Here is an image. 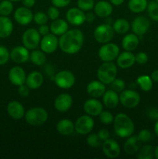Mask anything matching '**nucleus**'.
Returning a JSON list of instances; mask_svg holds the SVG:
<instances>
[{
	"instance_id": "56",
	"label": "nucleus",
	"mask_w": 158,
	"mask_h": 159,
	"mask_svg": "<svg viewBox=\"0 0 158 159\" xmlns=\"http://www.w3.org/2000/svg\"><path fill=\"white\" fill-rule=\"evenodd\" d=\"M154 132L156 136L158 137V120H156V122L154 124Z\"/></svg>"
},
{
	"instance_id": "17",
	"label": "nucleus",
	"mask_w": 158,
	"mask_h": 159,
	"mask_svg": "<svg viewBox=\"0 0 158 159\" xmlns=\"http://www.w3.org/2000/svg\"><path fill=\"white\" fill-rule=\"evenodd\" d=\"M102 152H103L104 155L108 158H116L120 154V146L115 140L108 138L103 142Z\"/></svg>"
},
{
	"instance_id": "11",
	"label": "nucleus",
	"mask_w": 158,
	"mask_h": 159,
	"mask_svg": "<svg viewBox=\"0 0 158 159\" xmlns=\"http://www.w3.org/2000/svg\"><path fill=\"white\" fill-rule=\"evenodd\" d=\"M41 51L45 54H52L59 47V39L53 34H48L43 36L40 43Z\"/></svg>"
},
{
	"instance_id": "39",
	"label": "nucleus",
	"mask_w": 158,
	"mask_h": 159,
	"mask_svg": "<svg viewBox=\"0 0 158 159\" xmlns=\"http://www.w3.org/2000/svg\"><path fill=\"white\" fill-rule=\"evenodd\" d=\"M99 120L103 124L108 125V124H111L113 123L114 116L111 112L108 111V110H104V111L102 110V113L99 114Z\"/></svg>"
},
{
	"instance_id": "4",
	"label": "nucleus",
	"mask_w": 158,
	"mask_h": 159,
	"mask_svg": "<svg viewBox=\"0 0 158 159\" xmlns=\"http://www.w3.org/2000/svg\"><path fill=\"white\" fill-rule=\"evenodd\" d=\"M25 120L31 126H40L48 119V113L43 107H33L25 113Z\"/></svg>"
},
{
	"instance_id": "29",
	"label": "nucleus",
	"mask_w": 158,
	"mask_h": 159,
	"mask_svg": "<svg viewBox=\"0 0 158 159\" xmlns=\"http://www.w3.org/2000/svg\"><path fill=\"white\" fill-rule=\"evenodd\" d=\"M57 130L64 136L71 135L74 131V124L69 119H62L57 124Z\"/></svg>"
},
{
	"instance_id": "26",
	"label": "nucleus",
	"mask_w": 158,
	"mask_h": 159,
	"mask_svg": "<svg viewBox=\"0 0 158 159\" xmlns=\"http://www.w3.org/2000/svg\"><path fill=\"white\" fill-rule=\"evenodd\" d=\"M139 36L135 34H128L124 36L122 40V47L125 51H133L136 49L139 43Z\"/></svg>"
},
{
	"instance_id": "43",
	"label": "nucleus",
	"mask_w": 158,
	"mask_h": 159,
	"mask_svg": "<svg viewBox=\"0 0 158 159\" xmlns=\"http://www.w3.org/2000/svg\"><path fill=\"white\" fill-rule=\"evenodd\" d=\"M48 17L47 14H46L43 12H37L33 15V21L35 22L38 25H43L46 24L48 21Z\"/></svg>"
},
{
	"instance_id": "15",
	"label": "nucleus",
	"mask_w": 158,
	"mask_h": 159,
	"mask_svg": "<svg viewBox=\"0 0 158 159\" xmlns=\"http://www.w3.org/2000/svg\"><path fill=\"white\" fill-rule=\"evenodd\" d=\"M83 109L86 114L91 116H97L103 110V104L96 98H91L85 101Z\"/></svg>"
},
{
	"instance_id": "55",
	"label": "nucleus",
	"mask_w": 158,
	"mask_h": 159,
	"mask_svg": "<svg viewBox=\"0 0 158 159\" xmlns=\"http://www.w3.org/2000/svg\"><path fill=\"white\" fill-rule=\"evenodd\" d=\"M124 1H125V0H110V2L112 3V5L119 6H121V5L124 2Z\"/></svg>"
},
{
	"instance_id": "20",
	"label": "nucleus",
	"mask_w": 158,
	"mask_h": 159,
	"mask_svg": "<svg viewBox=\"0 0 158 159\" xmlns=\"http://www.w3.org/2000/svg\"><path fill=\"white\" fill-rule=\"evenodd\" d=\"M112 5L107 1L101 0L94 4V12L95 15L100 18H108L112 15Z\"/></svg>"
},
{
	"instance_id": "33",
	"label": "nucleus",
	"mask_w": 158,
	"mask_h": 159,
	"mask_svg": "<svg viewBox=\"0 0 158 159\" xmlns=\"http://www.w3.org/2000/svg\"><path fill=\"white\" fill-rule=\"evenodd\" d=\"M29 59L33 65L37 66H42L46 62V55L43 51L34 49L29 55Z\"/></svg>"
},
{
	"instance_id": "38",
	"label": "nucleus",
	"mask_w": 158,
	"mask_h": 159,
	"mask_svg": "<svg viewBox=\"0 0 158 159\" xmlns=\"http://www.w3.org/2000/svg\"><path fill=\"white\" fill-rule=\"evenodd\" d=\"M94 0H77V7L81 9L84 12H88L94 9Z\"/></svg>"
},
{
	"instance_id": "2",
	"label": "nucleus",
	"mask_w": 158,
	"mask_h": 159,
	"mask_svg": "<svg viewBox=\"0 0 158 159\" xmlns=\"http://www.w3.org/2000/svg\"><path fill=\"white\" fill-rule=\"evenodd\" d=\"M113 126L115 133L119 138H127L134 133V123L125 113H118L114 117Z\"/></svg>"
},
{
	"instance_id": "9",
	"label": "nucleus",
	"mask_w": 158,
	"mask_h": 159,
	"mask_svg": "<svg viewBox=\"0 0 158 159\" xmlns=\"http://www.w3.org/2000/svg\"><path fill=\"white\" fill-rule=\"evenodd\" d=\"M40 34L38 30L34 28L28 29L23 33L22 41L25 48L29 50H34L40 45Z\"/></svg>"
},
{
	"instance_id": "23",
	"label": "nucleus",
	"mask_w": 158,
	"mask_h": 159,
	"mask_svg": "<svg viewBox=\"0 0 158 159\" xmlns=\"http://www.w3.org/2000/svg\"><path fill=\"white\" fill-rule=\"evenodd\" d=\"M7 113L15 120H20L25 116L24 107L19 101H11L7 106Z\"/></svg>"
},
{
	"instance_id": "60",
	"label": "nucleus",
	"mask_w": 158,
	"mask_h": 159,
	"mask_svg": "<svg viewBox=\"0 0 158 159\" xmlns=\"http://www.w3.org/2000/svg\"><path fill=\"white\" fill-rule=\"evenodd\" d=\"M0 2H1V0H0Z\"/></svg>"
},
{
	"instance_id": "14",
	"label": "nucleus",
	"mask_w": 158,
	"mask_h": 159,
	"mask_svg": "<svg viewBox=\"0 0 158 159\" xmlns=\"http://www.w3.org/2000/svg\"><path fill=\"white\" fill-rule=\"evenodd\" d=\"M14 19L15 21L22 26H26L29 24L33 20V14L29 8L20 7L14 12Z\"/></svg>"
},
{
	"instance_id": "50",
	"label": "nucleus",
	"mask_w": 158,
	"mask_h": 159,
	"mask_svg": "<svg viewBox=\"0 0 158 159\" xmlns=\"http://www.w3.org/2000/svg\"><path fill=\"white\" fill-rule=\"evenodd\" d=\"M99 138H100L101 141H105V140L108 139L109 138V132L106 129H102L99 131V133L97 134Z\"/></svg>"
},
{
	"instance_id": "25",
	"label": "nucleus",
	"mask_w": 158,
	"mask_h": 159,
	"mask_svg": "<svg viewBox=\"0 0 158 159\" xmlns=\"http://www.w3.org/2000/svg\"><path fill=\"white\" fill-rule=\"evenodd\" d=\"M43 82V76L39 71H32L29 73L26 79V85L30 89H37L42 85Z\"/></svg>"
},
{
	"instance_id": "8",
	"label": "nucleus",
	"mask_w": 158,
	"mask_h": 159,
	"mask_svg": "<svg viewBox=\"0 0 158 159\" xmlns=\"http://www.w3.org/2000/svg\"><path fill=\"white\" fill-rule=\"evenodd\" d=\"M140 102V96L131 89H124L119 95V102L126 108L133 109L137 107Z\"/></svg>"
},
{
	"instance_id": "40",
	"label": "nucleus",
	"mask_w": 158,
	"mask_h": 159,
	"mask_svg": "<svg viewBox=\"0 0 158 159\" xmlns=\"http://www.w3.org/2000/svg\"><path fill=\"white\" fill-rule=\"evenodd\" d=\"M101 140L97 134H91L87 138V144L91 148H99L101 146Z\"/></svg>"
},
{
	"instance_id": "49",
	"label": "nucleus",
	"mask_w": 158,
	"mask_h": 159,
	"mask_svg": "<svg viewBox=\"0 0 158 159\" xmlns=\"http://www.w3.org/2000/svg\"><path fill=\"white\" fill-rule=\"evenodd\" d=\"M147 116L150 119L158 120V109L155 108V107L150 108L147 112Z\"/></svg>"
},
{
	"instance_id": "21",
	"label": "nucleus",
	"mask_w": 158,
	"mask_h": 159,
	"mask_svg": "<svg viewBox=\"0 0 158 159\" xmlns=\"http://www.w3.org/2000/svg\"><path fill=\"white\" fill-rule=\"evenodd\" d=\"M117 66H119L122 69L131 68L136 62L135 55L132 53V51H125L122 53H119V56L116 58Z\"/></svg>"
},
{
	"instance_id": "37",
	"label": "nucleus",
	"mask_w": 158,
	"mask_h": 159,
	"mask_svg": "<svg viewBox=\"0 0 158 159\" xmlns=\"http://www.w3.org/2000/svg\"><path fill=\"white\" fill-rule=\"evenodd\" d=\"M12 10H13L12 2L9 0H3L0 2V16H8L12 13Z\"/></svg>"
},
{
	"instance_id": "44",
	"label": "nucleus",
	"mask_w": 158,
	"mask_h": 159,
	"mask_svg": "<svg viewBox=\"0 0 158 159\" xmlns=\"http://www.w3.org/2000/svg\"><path fill=\"white\" fill-rule=\"evenodd\" d=\"M151 132L150 130H147V129L141 130L137 134V138L140 142H148L151 139Z\"/></svg>"
},
{
	"instance_id": "13",
	"label": "nucleus",
	"mask_w": 158,
	"mask_h": 159,
	"mask_svg": "<svg viewBox=\"0 0 158 159\" xmlns=\"http://www.w3.org/2000/svg\"><path fill=\"white\" fill-rule=\"evenodd\" d=\"M68 23L73 26H81L85 22V13L84 11L77 8H71L66 13Z\"/></svg>"
},
{
	"instance_id": "7",
	"label": "nucleus",
	"mask_w": 158,
	"mask_h": 159,
	"mask_svg": "<svg viewBox=\"0 0 158 159\" xmlns=\"http://www.w3.org/2000/svg\"><path fill=\"white\" fill-rule=\"evenodd\" d=\"M54 82L57 87L63 89H68L73 87L75 83V77L71 71L63 70L56 74L54 76Z\"/></svg>"
},
{
	"instance_id": "53",
	"label": "nucleus",
	"mask_w": 158,
	"mask_h": 159,
	"mask_svg": "<svg viewBox=\"0 0 158 159\" xmlns=\"http://www.w3.org/2000/svg\"><path fill=\"white\" fill-rule=\"evenodd\" d=\"M22 2L25 7L31 8L35 5L36 0H22Z\"/></svg>"
},
{
	"instance_id": "54",
	"label": "nucleus",
	"mask_w": 158,
	"mask_h": 159,
	"mask_svg": "<svg viewBox=\"0 0 158 159\" xmlns=\"http://www.w3.org/2000/svg\"><path fill=\"white\" fill-rule=\"evenodd\" d=\"M150 77H151L152 80H153V82H158V69L153 71V72H152L151 76H150Z\"/></svg>"
},
{
	"instance_id": "52",
	"label": "nucleus",
	"mask_w": 158,
	"mask_h": 159,
	"mask_svg": "<svg viewBox=\"0 0 158 159\" xmlns=\"http://www.w3.org/2000/svg\"><path fill=\"white\" fill-rule=\"evenodd\" d=\"M94 18H95V16H94V14L93 12L88 11V12L85 14V21H87L88 23H91V22L94 21Z\"/></svg>"
},
{
	"instance_id": "24",
	"label": "nucleus",
	"mask_w": 158,
	"mask_h": 159,
	"mask_svg": "<svg viewBox=\"0 0 158 159\" xmlns=\"http://www.w3.org/2000/svg\"><path fill=\"white\" fill-rule=\"evenodd\" d=\"M102 102L104 106L108 109L116 108L119 103V94L112 89L107 90L102 96Z\"/></svg>"
},
{
	"instance_id": "5",
	"label": "nucleus",
	"mask_w": 158,
	"mask_h": 159,
	"mask_svg": "<svg viewBox=\"0 0 158 159\" xmlns=\"http://www.w3.org/2000/svg\"><path fill=\"white\" fill-rule=\"evenodd\" d=\"M114 30L108 23L98 26L94 30V40L100 43H106L111 41L114 37Z\"/></svg>"
},
{
	"instance_id": "41",
	"label": "nucleus",
	"mask_w": 158,
	"mask_h": 159,
	"mask_svg": "<svg viewBox=\"0 0 158 159\" xmlns=\"http://www.w3.org/2000/svg\"><path fill=\"white\" fill-rule=\"evenodd\" d=\"M110 85H111V89L118 93H120L121 92L123 91L125 87V82L119 79H115Z\"/></svg>"
},
{
	"instance_id": "36",
	"label": "nucleus",
	"mask_w": 158,
	"mask_h": 159,
	"mask_svg": "<svg viewBox=\"0 0 158 159\" xmlns=\"http://www.w3.org/2000/svg\"><path fill=\"white\" fill-rule=\"evenodd\" d=\"M147 13L149 17L153 21H158V2L156 1H150L147 4Z\"/></svg>"
},
{
	"instance_id": "10",
	"label": "nucleus",
	"mask_w": 158,
	"mask_h": 159,
	"mask_svg": "<svg viewBox=\"0 0 158 159\" xmlns=\"http://www.w3.org/2000/svg\"><path fill=\"white\" fill-rule=\"evenodd\" d=\"M94 122L89 115H83L78 117L74 123V130L81 135L90 134L94 127Z\"/></svg>"
},
{
	"instance_id": "48",
	"label": "nucleus",
	"mask_w": 158,
	"mask_h": 159,
	"mask_svg": "<svg viewBox=\"0 0 158 159\" xmlns=\"http://www.w3.org/2000/svg\"><path fill=\"white\" fill-rule=\"evenodd\" d=\"M71 0H51L53 6L57 8H64L70 4Z\"/></svg>"
},
{
	"instance_id": "6",
	"label": "nucleus",
	"mask_w": 158,
	"mask_h": 159,
	"mask_svg": "<svg viewBox=\"0 0 158 159\" xmlns=\"http://www.w3.org/2000/svg\"><path fill=\"white\" fill-rule=\"evenodd\" d=\"M119 48L114 43H103L99 48V57L103 62L113 61L119 54Z\"/></svg>"
},
{
	"instance_id": "16",
	"label": "nucleus",
	"mask_w": 158,
	"mask_h": 159,
	"mask_svg": "<svg viewBox=\"0 0 158 159\" xmlns=\"http://www.w3.org/2000/svg\"><path fill=\"white\" fill-rule=\"evenodd\" d=\"M73 104V99L71 95L68 93H61L54 100V107L60 113H65L71 108Z\"/></svg>"
},
{
	"instance_id": "1",
	"label": "nucleus",
	"mask_w": 158,
	"mask_h": 159,
	"mask_svg": "<svg viewBox=\"0 0 158 159\" xmlns=\"http://www.w3.org/2000/svg\"><path fill=\"white\" fill-rule=\"evenodd\" d=\"M84 34L80 30L73 29L62 34L59 38V48L65 54H74L81 49Z\"/></svg>"
},
{
	"instance_id": "19",
	"label": "nucleus",
	"mask_w": 158,
	"mask_h": 159,
	"mask_svg": "<svg viewBox=\"0 0 158 159\" xmlns=\"http://www.w3.org/2000/svg\"><path fill=\"white\" fill-rule=\"evenodd\" d=\"M29 49L24 46H17L12 48L10 52V58L17 64H23L28 61L29 59Z\"/></svg>"
},
{
	"instance_id": "58",
	"label": "nucleus",
	"mask_w": 158,
	"mask_h": 159,
	"mask_svg": "<svg viewBox=\"0 0 158 159\" xmlns=\"http://www.w3.org/2000/svg\"><path fill=\"white\" fill-rule=\"evenodd\" d=\"M9 1H11V2H20V1H22V0H9Z\"/></svg>"
},
{
	"instance_id": "51",
	"label": "nucleus",
	"mask_w": 158,
	"mask_h": 159,
	"mask_svg": "<svg viewBox=\"0 0 158 159\" xmlns=\"http://www.w3.org/2000/svg\"><path fill=\"white\" fill-rule=\"evenodd\" d=\"M50 29L46 24L40 25V27L38 28V32L40 33V36L46 35V34H50Z\"/></svg>"
},
{
	"instance_id": "42",
	"label": "nucleus",
	"mask_w": 158,
	"mask_h": 159,
	"mask_svg": "<svg viewBox=\"0 0 158 159\" xmlns=\"http://www.w3.org/2000/svg\"><path fill=\"white\" fill-rule=\"evenodd\" d=\"M10 58V52L5 46L0 45V65H6Z\"/></svg>"
},
{
	"instance_id": "59",
	"label": "nucleus",
	"mask_w": 158,
	"mask_h": 159,
	"mask_svg": "<svg viewBox=\"0 0 158 159\" xmlns=\"http://www.w3.org/2000/svg\"><path fill=\"white\" fill-rule=\"evenodd\" d=\"M155 1H156V2H158V0H155Z\"/></svg>"
},
{
	"instance_id": "18",
	"label": "nucleus",
	"mask_w": 158,
	"mask_h": 159,
	"mask_svg": "<svg viewBox=\"0 0 158 159\" xmlns=\"http://www.w3.org/2000/svg\"><path fill=\"white\" fill-rule=\"evenodd\" d=\"M8 77L11 83L15 86H20L26 82V72L24 69L20 66H15L11 68Z\"/></svg>"
},
{
	"instance_id": "3",
	"label": "nucleus",
	"mask_w": 158,
	"mask_h": 159,
	"mask_svg": "<svg viewBox=\"0 0 158 159\" xmlns=\"http://www.w3.org/2000/svg\"><path fill=\"white\" fill-rule=\"evenodd\" d=\"M117 67L112 61L104 62L97 71V77L105 85H110L117 75Z\"/></svg>"
},
{
	"instance_id": "30",
	"label": "nucleus",
	"mask_w": 158,
	"mask_h": 159,
	"mask_svg": "<svg viewBox=\"0 0 158 159\" xmlns=\"http://www.w3.org/2000/svg\"><path fill=\"white\" fill-rule=\"evenodd\" d=\"M125 141L124 144V151L128 155H134L137 153L139 150V140L138 139L137 135H131Z\"/></svg>"
},
{
	"instance_id": "31",
	"label": "nucleus",
	"mask_w": 158,
	"mask_h": 159,
	"mask_svg": "<svg viewBox=\"0 0 158 159\" xmlns=\"http://www.w3.org/2000/svg\"><path fill=\"white\" fill-rule=\"evenodd\" d=\"M147 0H129L128 8L132 12L140 13L147 9Z\"/></svg>"
},
{
	"instance_id": "35",
	"label": "nucleus",
	"mask_w": 158,
	"mask_h": 159,
	"mask_svg": "<svg viewBox=\"0 0 158 159\" xmlns=\"http://www.w3.org/2000/svg\"><path fill=\"white\" fill-rule=\"evenodd\" d=\"M154 157V148L151 145H145L138 151L137 158L152 159Z\"/></svg>"
},
{
	"instance_id": "27",
	"label": "nucleus",
	"mask_w": 158,
	"mask_h": 159,
	"mask_svg": "<svg viewBox=\"0 0 158 159\" xmlns=\"http://www.w3.org/2000/svg\"><path fill=\"white\" fill-rule=\"evenodd\" d=\"M13 31V23L7 16H0V38H6Z\"/></svg>"
},
{
	"instance_id": "47",
	"label": "nucleus",
	"mask_w": 158,
	"mask_h": 159,
	"mask_svg": "<svg viewBox=\"0 0 158 159\" xmlns=\"http://www.w3.org/2000/svg\"><path fill=\"white\" fill-rule=\"evenodd\" d=\"M18 87H19L18 93L20 96H22V97H24V98L28 97V96H29V89H29L27 85H25V84H23V85H20V86H18Z\"/></svg>"
},
{
	"instance_id": "45",
	"label": "nucleus",
	"mask_w": 158,
	"mask_h": 159,
	"mask_svg": "<svg viewBox=\"0 0 158 159\" xmlns=\"http://www.w3.org/2000/svg\"><path fill=\"white\" fill-rule=\"evenodd\" d=\"M47 16L49 19L52 20H55L59 18L60 16V12H59L58 9L56 6H50L47 10Z\"/></svg>"
},
{
	"instance_id": "57",
	"label": "nucleus",
	"mask_w": 158,
	"mask_h": 159,
	"mask_svg": "<svg viewBox=\"0 0 158 159\" xmlns=\"http://www.w3.org/2000/svg\"><path fill=\"white\" fill-rule=\"evenodd\" d=\"M154 157L158 159V145L154 148Z\"/></svg>"
},
{
	"instance_id": "46",
	"label": "nucleus",
	"mask_w": 158,
	"mask_h": 159,
	"mask_svg": "<svg viewBox=\"0 0 158 159\" xmlns=\"http://www.w3.org/2000/svg\"><path fill=\"white\" fill-rule=\"evenodd\" d=\"M136 62L139 65H144L148 61V56L145 52H139L135 55Z\"/></svg>"
},
{
	"instance_id": "32",
	"label": "nucleus",
	"mask_w": 158,
	"mask_h": 159,
	"mask_svg": "<svg viewBox=\"0 0 158 159\" xmlns=\"http://www.w3.org/2000/svg\"><path fill=\"white\" fill-rule=\"evenodd\" d=\"M112 28L114 30V32L118 34H125L129 30L130 25L129 23L125 19H118L113 23Z\"/></svg>"
},
{
	"instance_id": "22",
	"label": "nucleus",
	"mask_w": 158,
	"mask_h": 159,
	"mask_svg": "<svg viewBox=\"0 0 158 159\" xmlns=\"http://www.w3.org/2000/svg\"><path fill=\"white\" fill-rule=\"evenodd\" d=\"M87 93L91 97L98 98L102 97L105 90V84L101 81H91L87 85Z\"/></svg>"
},
{
	"instance_id": "34",
	"label": "nucleus",
	"mask_w": 158,
	"mask_h": 159,
	"mask_svg": "<svg viewBox=\"0 0 158 159\" xmlns=\"http://www.w3.org/2000/svg\"><path fill=\"white\" fill-rule=\"evenodd\" d=\"M136 83L144 92H149L153 88V80L148 75H140L136 79Z\"/></svg>"
},
{
	"instance_id": "12",
	"label": "nucleus",
	"mask_w": 158,
	"mask_h": 159,
	"mask_svg": "<svg viewBox=\"0 0 158 159\" xmlns=\"http://www.w3.org/2000/svg\"><path fill=\"white\" fill-rule=\"evenodd\" d=\"M150 23L148 19L143 16L136 17L132 22V30L137 36H143L148 31Z\"/></svg>"
},
{
	"instance_id": "28",
	"label": "nucleus",
	"mask_w": 158,
	"mask_h": 159,
	"mask_svg": "<svg viewBox=\"0 0 158 159\" xmlns=\"http://www.w3.org/2000/svg\"><path fill=\"white\" fill-rule=\"evenodd\" d=\"M51 33L56 36H61L68 30V23L66 20L62 19H57L53 20L50 26Z\"/></svg>"
}]
</instances>
